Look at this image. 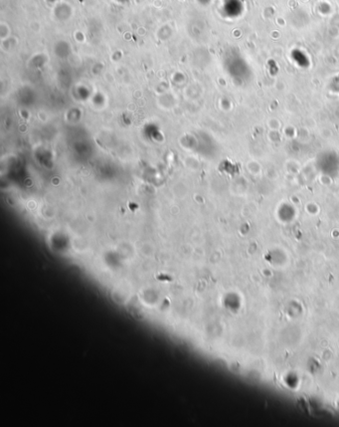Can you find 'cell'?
Wrapping results in <instances>:
<instances>
[]
</instances>
